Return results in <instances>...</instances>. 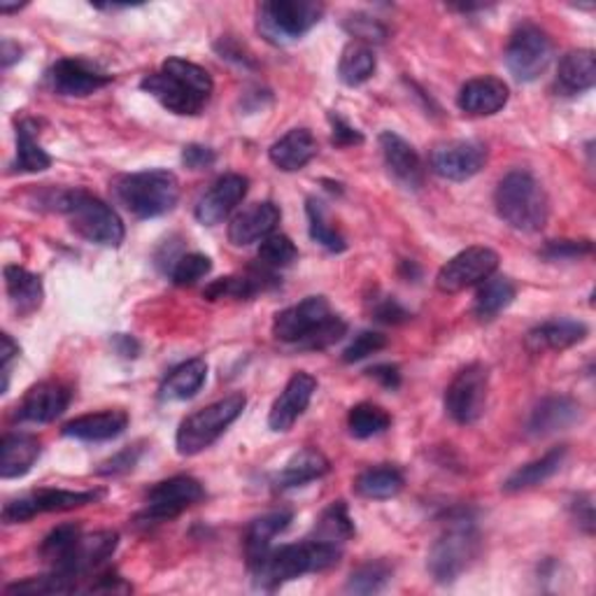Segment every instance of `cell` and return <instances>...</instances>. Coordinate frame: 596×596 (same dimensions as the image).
<instances>
[{
    "label": "cell",
    "instance_id": "obj_29",
    "mask_svg": "<svg viewBox=\"0 0 596 596\" xmlns=\"http://www.w3.org/2000/svg\"><path fill=\"white\" fill-rule=\"evenodd\" d=\"M5 289L17 315H34L45 299L42 280L22 266H5Z\"/></svg>",
    "mask_w": 596,
    "mask_h": 596
},
{
    "label": "cell",
    "instance_id": "obj_11",
    "mask_svg": "<svg viewBox=\"0 0 596 596\" xmlns=\"http://www.w3.org/2000/svg\"><path fill=\"white\" fill-rule=\"evenodd\" d=\"M105 496L103 490H89V492H71V490H40L14 502L5 504L3 508V522L5 524H22L34 520L36 515L42 512H66L83 508L89 504L101 502Z\"/></svg>",
    "mask_w": 596,
    "mask_h": 596
},
{
    "label": "cell",
    "instance_id": "obj_32",
    "mask_svg": "<svg viewBox=\"0 0 596 596\" xmlns=\"http://www.w3.org/2000/svg\"><path fill=\"white\" fill-rule=\"evenodd\" d=\"M292 518L294 515L289 510H276V512L264 515L259 520H254L248 527V534H245L248 567H254V563L270 550L272 538L282 534V531L289 527V522H292Z\"/></svg>",
    "mask_w": 596,
    "mask_h": 596
},
{
    "label": "cell",
    "instance_id": "obj_54",
    "mask_svg": "<svg viewBox=\"0 0 596 596\" xmlns=\"http://www.w3.org/2000/svg\"><path fill=\"white\" fill-rule=\"evenodd\" d=\"M368 378H373L384 390H398L401 386V370L394 364H378L366 370Z\"/></svg>",
    "mask_w": 596,
    "mask_h": 596
},
{
    "label": "cell",
    "instance_id": "obj_9",
    "mask_svg": "<svg viewBox=\"0 0 596 596\" xmlns=\"http://www.w3.org/2000/svg\"><path fill=\"white\" fill-rule=\"evenodd\" d=\"M555 47L543 28L536 24H522L506 47V66L518 83H534L553 63Z\"/></svg>",
    "mask_w": 596,
    "mask_h": 596
},
{
    "label": "cell",
    "instance_id": "obj_1",
    "mask_svg": "<svg viewBox=\"0 0 596 596\" xmlns=\"http://www.w3.org/2000/svg\"><path fill=\"white\" fill-rule=\"evenodd\" d=\"M142 91L164 105L173 115L193 117L201 115L213 96V77L199 63H191L180 56H170L164 61L158 73L148 75L140 83Z\"/></svg>",
    "mask_w": 596,
    "mask_h": 596
},
{
    "label": "cell",
    "instance_id": "obj_20",
    "mask_svg": "<svg viewBox=\"0 0 596 596\" xmlns=\"http://www.w3.org/2000/svg\"><path fill=\"white\" fill-rule=\"evenodd\" d=\"M71 390L61 382H40L24 394L17 415L22 422L34 424H50L68 410L71 406Z\"/></svg>",
    "mask_w": 596,
    "mask_h": 596
},
{
    "label": "cell",
    "instance_id": "obj_45",
    "mask_svg": "<svg viewBox=\"0 0 596 596\" xmlns=\"http://www.w3.org/2000/svg\"><path fill=\"white\" fill-rule=\"evenodd\" d=\"M211 270H213L211 256L191 252V254H182L180 259L175 262V266L170 268V280L175 287H193L203 278L211 276Z\"/></svg>",
    "mask_w": 596,
    "mask_h": 596
},
{
    "label": "cell",
    "instance_id": "obj_19",
    "mask_svg": "<svg viewBox=\"0 0 596 596\" xmlns=\"http://www.w3.org/2000/svg\"><path fill=\"white\" fill-rule=\"evenodd\" d=\"M52 89L59 96H71V99H85L112 83V75L96 71L83 59H61L54 63L50 73Z\"/></svg>",
    "mask_w": 596,
    "mask_h": 596
},
{
    "label": "cell",
    "instance_id": "obj_57",
    "mask_svg": "<svg viewBox=\"0 0 596 596\" xmlns=\"http://www.w3.org/2000/svg\"><path fill=\"white\" fill-rule=\"evenodd\" d=\"M0 343H3V350H0V362H3V370H10L12 359L20 357V345L12 341L10 333L0 335Z\"/></svg>",
    "mask_w": 596,
    "mask_h": 596
},
{
    "label": "cell",
    "instance_id": "obj_10",
    "mask_svg": "<svg viewBox=\"0 0 596 596\" xmlns=\"http://www.w3.org/2000/svg\"><path fill=\"white\" fill-rule=\"evenodd\" d=\"M490 370L482 364L461 368L445 390V410L457 424H475L487 406Z\"/></svg>",
    "mask_w": 596,
    "mask_h": 596
},
{
    "label": "cell",
    "instance_id": "obj_51",
    "mask_svg": "<svg viewBox=\"0 0 596 596\" xmlns=\"http://www.w3.org/2000/svg\"><path fill=\"white\" fill-rule=\"evenodd\" d=\"M370 313H373V317L382 321V325H404V321L410 319V313L392 296L376 299Z\"/></svg>",
    "mask_w": 596,
    "mask_h": 596
},
{
    "label": "cell",
    "instance_id": "obj_4",
    "mask_svg": "<svg viewBox=\"0 0 596 596\" xmlns=\"http://www.w3.org/2000/svg\"><path fill=\"white\" fill-rule=\"evenodd\" d=\"M112 193L126 213L138 219H154L168 215L180 201V182L170 170L128 173L117 177Z\"/></svg>",
    "mask_w": 596,
    "mask_h": 596
},
{
    "label": "cell",
    "instance_id": "obj_12",
    "mask_svg": "<svg viewBox=\"0 0 596 596\" xmlns=\"http://www.w3.org/2000/svg\"><path fill=\"white\" fill-rule=\"evenodd\" d=\"M498 254L490 248H469L453 256L436 276V287L443 294H459L492 278L498 268Z\"/></svg>",
    "mask_w": 596,
    "mask_h": 596
},
{
    "label": "cell",
    "instance_id": "obj_38",
    "mask_svg": "<svg viewBox=\"0 0 596 596\" xmlns=\"http://www.w3.org/2000/svg\"><path fill=\"white\" fill-rule=\"evenodd\" d=\"M518 296L510 278L492 276L485 282H480V289L475 294V315L480 319H494L498 313H504L508 305Z\"/></svg>",
    "mask_w": 596,
    "mask_h": 596
},
{
    "label": "cell",
    "instance_id": "obj_15",
    "mask_svg": "<svg viewBox=\"0 0 596 596\" xmlns=\"http://www.w3.org/2000/svg\"><path fill=\"white\" fill-rule=\"evenodd\" d=\"M250 191V180L245 175L229 173L221 175L213 187L207 189L203 196L196 203V219L203 224V227H215V224L227 219L236 207L245 201Z\"/></svg>",
    "mask_w": 596,
    "mask_h": 596
},
{
    "label": "cell",
    "instance_id": "obj_26",
    "mask_svg": "<svg viewBox=\"0 0 596 596\" xmlns=\"http://www.w3.org/2000/svg\"><path fill=\"white\" fill-rule=\"evenodd\" d=\"M40 441L30 433H5L0 441V478L12 480L26 475L40 459Z\"/></svg>",
    "mask_w": 596,
    "mask_h": 596
},
{
    "label": "cell",
    "instance_id": "obj_2",
    "mask_svg": "<svg viewBox=\"0 0 596 596\" xmlns=\"http://www.w3.org/2000/svg\"><path fill=\"white\" fill-rule=\"evenodd\" d=\"M71 221V229L93 245L119 248L124 240V221L117 211L85 189H63L50 201Z\"/></svg>",
    "mask_w": 596,
    "mask_h": 596
},
{
    "label": "cell",
    "instance_id": "obj_46",
    "mask_svg": "<svg viewBox=\"0 0 596 596\" xmlns=\"http://www.w3.org/2000/svg\"><path fill=\"white\" fill-rule=\"evenodd\" d=\"M347 333V321L338 315H331L329 319L321 321V325L303 338L301 343H296L294 347L305 350V352H319L327 350L331 345H335L338 341H343V335Z\"/></svg>",
    "mask_w": 596,
    "mask_h": 596
},
{
    "label": "cell",
    "instance_id": "obj_17",
    "mask_svg": "<svg viewBox=\"0 0 596 596\" xmlns=\"http://www.w3.org/2000/svg\"><path fill=\"white\" fill-rule=\"evenodd\" d=\"M315 390H317V380L310 373H303V370L294 373L270 408L268 427L278 433L292 429L299 417L308 410Z\"/></svg>",
    "mask_w": 596,
    "mask_h": 596
},
{
    "label": "cell",
    "instance_id": "obj_14",
    "mask_svg": "<svg viewBox=\"0 0 596 596\" xmlns=\"http://www.w3.org/2000/svg\"><path fill=\"white\" fill-rule=\"evenodd\" d=\"M431 170L443 180L464 182L487 164V148L478 140H449L431 152Z\"/></svg>",
    "mask_w": 596,
    "mask_h": 596
},
{
    "label": "cell",
    "instance_id": "obj_36",
    "mask_svg": "<svg viewBox=\"0 0 596 596\" xmlns=\"http://www.w3.org/2000/svg\"><path fill=\"white\" fill-rule=\"evenodd\" d=\"M376 68H378L376 52L370 50L368 45L354 40L345 47L341 54V63H338V77H341V83L347 87H359L373 77Z\"/></svg>",
    "mask_w": 596,
    "mask_h": 596
},
{
    "label": "cell",
    "instance_id": "obj_24",
    "mask_svg": "<svg viewBox=\"0 0 596 596\" xmlns=\"http://www.w3.org/2000/svg\"><path fill=\"white\" fill-rule=\"evenodd\" d=\"M128 429V415L124 410H103L75 417L61 429L63 436L85 441V443H103L122 436Z\"/></svg>",
    "mask_w": 596,
    "mask_h": 596
},
{
    "label": "cell",
    "instance_id": "obj_6",
    "mask_svg": "<svg viewBox=\"0 0 596 596\" xmlns=\"http://www.w3.org/2000/svg\"><path fill=\"white\" fill-rule=\"evenodd\" d=\"M245 406H248V396L236 392L189 415L187 420H182L180 429H177V436H175L177 453L182 457H193L203 453V449L211 447L221 433L227 431L240 415H243Z\"/></svg>",
    "mask_w": 596,
    "mask_h": 596
},
{
    "label": "cell",
    "instance_id": "obj_3",
    "mask_svg": "<svg viewBox=\"0 0 596 596\" xmlns=\"http://www.w3.org/2000/svg\"><path fill=\"white\" fill-rule=\"evenodd\" d=\"M496 213L508 227L534 233L550 217V201L543 185L529 170H510L494 191Z\"/></svg>",
    "mask_w": 596,
    "mask_h": 596
},
{
    "label": "cell",
    "instance_id": "obj_43",
    "mask_svg": "<svg viewBox=\"0 0 596 596\" xmlns=\"http://www.w3.org/2000/svg\"><path fill=\"white\" fill-rule=\"evenodd\" d=\"M308 224H310V238L315 243H319L329 252H345L347 248L345 238L341 236V231L331 227L325 205L315 199H308Z\"/></svg>",
    "mask_w": 596,
    "mask_h": 596
},
{
    "label": "cell",
    "instance_id": "obj_23",
    "mask_svg": "<svg viewBox=\"0 0 596 596\" xmlns=\"http://www.w3.org/2000/svg\"><path fill=\"white\" fill-rule=\"evenodd\" d=\"M580 420V406L569 396H547L531 410L527 433L534 439L553 436L557 431L573 427Z\"/></svg>",
    "mask_w": 596,
    "mask_h": 596
},
{
    "label": "cell",
    "instance_id": "obj_8",
    "mask_svg": "<svg viewBox=\"0 0 596 596\" xmlns=\"http://www.w3.org/2000/svg\"><path fill=\"white\" fill-rule=\"evenodd\" d=\"M252 571V583L256 589L272 592L282 587L284 583H292V580L305 575V573H319L317 569V557L308 541L282 545L278 550H270L250 567Z\"/></svg>",
    "mask_w": 596,
    "mask_h": 596
},
{
    "label": "cell",
    "instance_id": "obj_49",
    "mask_svg": "<svg viewBox=\"0 0 596 596\" xmlns=\"http://www.w3.org/2000/svg\"><path fill=\"white\" fill-rule=\"evenodd\" d=\"M345 30L350 36L357 38V42H364L370 47V42H382L386 38V28L366 14H352L345 20Z\"/></svg>",
    "mask_w": 596,
    "mask_h": 596
},
{
    "label": "cell",
    "instance_id": "obj_27",
    "mask_svg": "<svg viewBox=\"0 0 596 596\" xmlns=\"http://www.w3.org/2000/svg\"><path fill=\"white\" fill-rule=\"evenodd\" d=\"M587 327L583 321L575 319H553V321H543L541 327L531 329L527 335V347L531 352H561L569 350L578 343H583L587 338Z\"/></svg>",
    "mask_w": 596,
    "mask_h": 596
},
{
    "label": "cell",
    "instance_id": "obj_39",
    "mask_svg": "<svg viewBox=\"0 0 596 596\" xmlns=\"http://www.w3.org/2000/svg\"><path fill=\"white\" fill-rule=\"evenodd\" d=\"M268 280H264V268L262 272H252V276H229L219 278L203 289V296L207 301H219V299H236V301H250L259 292H264Z\"/></svg>",
    "mask_w": 596,
    "mask_h": 596
},
{
    "label": "cell",
    "instance_id": "obj_56",
    "mask_svg": "<svg viewBox=\"0 0 596 596\" xmlns=\"http://www.w3.org/2000/svg\"><path fill=\"white\" fill-rule=\"evenodd\" d=\"M112 347H115L117 354H122L124 359H136L140 354V343L134 335H126V333H117L112 338Z\"/></svg>",
    "mask_w": 596,
    "mask_h": 596
},
{
    "label": "cell",
    "instance_id": "obj_58",
    "mask_svg": "<svg viewBox=\"0 0 596 596\" xmlns=\"http://www.w3.org/2000/svg\"><path fill=\"white\" fill-rule=\"evenodd\" d=\"M22 59V50L17 42L12 40H3V52H0V61H3V68H10L14 61Z\"/></svg>",
    "mask_w": 596,
    "mask_h": 596
},
{
    "label": "cell",
    "instance_id": "obj_35",
    "mask_svg": "<svg viewBox=\"0 0 596 596\" xmlns=\"http://www.w3.org/2000/svg\"><path fill=\"white\" fill-rule=\"evenodd\" d=\"M52 166V156L42 150L38 142V122H17V158H14V173H42Z\"/></svg>",
    "mask_w": 596,
    "mask_h": 596
},
{
    "label": "cell",
    "instance_id": "obj_34",
    "mask_svg": "<svg viewBox=\"0 0 596 596\" xmlns=\"http://www.w3.org/2000/svg\"><path fill=\"white\" fill-rule=\"evenodd\" d=\"M404 473L396 466L380 464L370 466V469L357 475V480H354V492L364 498H373V502H384V498H394L404 490Z\"/></svg>",
    "mask_w": 596,
    "mask_h": 596
},
{
    "label": "cell",
    "instance_id": "obj_22",
    "mask_svg": "<svg viewBox=\"0 0 596 596\" xmlns=\"http://www.w3.org/2000/svg\"><path fill=\"white\" fill-rule=\"evenodd\" d=\"M380 150L384 156V166L396 180L408 189H420L424 182V166L420 154L415 152L410 142H406L401 136L384 131L380 136Z\"/></svg>",
    "mask_w": 596,
    "mask_h": 596
},
{
    "label": "cell",
    "instance_id": "obj_40",
    "mask_svg": "<svg viewBox=\"0 0 596 596\" xmlns=\"http://www.w3.org/2000/svg\"><path fill=\"white\" fill-rule=\"evenodd\" d=\"M392 427V417L376 404H357L347 415V429L354 439L366 441Z\"/></svg>",
    "mask_w": 596,
    "mask_h": 596
},
{
    "label": "cell",
    "instance_id": "obj_30",
    "mask_svg": "<svg viewBox=\"0 0 596 596\" xmlns=\"http://www.w3.org/2000/svg\"><path fill=\"white\" fill-rule=\"evenodd\" d=\"M331 469L329 459L319 453L315 447H303L292 459L284 464L280 471L276 485L278 490H294L301 485H308L313 480L325 478Z\"/></svg>",
    "mask_w": 596,
    "mask_h": 596
},
{
    "label": "cell",
    "instance_id": "obj_55",
    "mask_svg": "<svg viewBox=\"0 0 596 596\" xmlns=\"http://www.w3.org/2000/svg\"><path fill=\"white\" fill-rule=\"evenodd\" d=\"M571 510H573V518L578 520V524L583 527L587 534H592L594 531V506H592V496L583 494L578 496L575 502L571 504Z\"/></svg>",
    "mask_w": 596,
    "mask_h": 596
},
{
    "label": "cell",
    "instance_id": "obj_42",
    "mask_svg": "<svg viewBox=\"0 0 596 596\" xmlns=\"http://www.w3.org/2000/svg\"><path fill=\"white\" fill-rule=\"evenodd\" d=\"M83 538V529L77 524H61L56 527L50 536H47L40 545V557L42 561L50 563L52 569L61 567L63 561L71 557V553L75 550L77 541Z\"/></svg>",
    "mask_w": 596,
    "mask_h": 596
},
{
    "label": "cell",
    "instance_id": "obj_47",
    "mask_svg": "<svg viewBox=\"0 0 596 596\" xmlns=\"http://www.w3.org/2000/svg\"><path fill=\"white\" fill-rule=\"evenodd\" d=\"M592 240H547L538 254L547 262H567L587 256L592 254Z\"/></svg>",
    "mask_w": 596,
    "mask_h": 596
},
{
    "label": "cell",
    "instance_id": "obj_52",
    "mask_svg": "<svg viewBox=\"0 0 596 596\" xmlns=\"http://www.w3.org/2000/svg\"><path fill=\"white\" fill-rule=\"evenodd\" d=\"M215 161H217L215 150L205 148V144H187L182 150V164L189 170H207L215 166Z\"/></svg>",
    "mask_w": 596,
    "mask_h": 596
},
{
    "label": "cell",
    "instance_id": "obj_59",
    "mask_svg": "<svg viewBox=\"0 0 596 596\" xmlns=\"http://www.w3.org/2000/svg\"><path fill=\"white\" fill-rule=\"evenodd\" d=\"M24 5H10V3H0V12L10 14V12H20Z\"/></svg>",
    "mask_w": 596,
    "mask_h": 596
},
{
    "label": "cell",
    "instance_id": "obj_48",
    "mask_svg": "<svg viewBox=\"0 0 596 596\" xmlns=\"http://www.w3.org/2000/svg\"><path fill=\"white\" fill-rule=\"evenodd\" d=\"M386 347V335L378 331H362L359 335H354V341L345 347L343 352V362L345 364H357L364 362L370 354H376Z\"/></svg>",
    "mask_w": 596,
    "mask_h": 596
},
{
    "label": "cell",
    "instance_id": "obj_50",
    "mask_svg": "<svg viewBox=\"0 0 596 596\" xmlns=\"http://www.w3.org/2000/svg\"><path fill=\"white\" fill-rule=\"evenodd\" d=\"M140 455H142V447L140 445H131L122 449V453H117L115 457L105 459L99 469H96V475L101 478H119L128 471L136 469V464L140 461Z\"/></svg>",
    "mask_w": 596,
    "mask_h": 596
},
{
    "label": "cell",
    "instance_id": "obj_33",
    "mask_svg": "<svg viewBox=\"0 0 596 596\" xmlns=\"http://www.w3.org/2000/svg\"><path fill=\"white\" fill-rule=\"evenodd\" d=\"M205 380H207L205 359H189L170 370L164 384H161V398L164 401L193 398L203 390Z\"/></svg>",
    "mask_w": 596,
    "mask_h": 596
},
{
    "label": "cell",
    "instance_id": "obj_53",
    "mask_svg": "<svg viewBox=\"0 0 596 596\" xmlns=\"http://www.w3.org/2000/svg\"><path fill=\"white\" fill-rule=\"evenodd\" d=\"M331 126H333L331 140H333L335 148H352V144H362L364 142L362 131H357V128L350 126L343 117L331 115Z\"/></svg>",
    "mask_w": 596,
    "mask_h": 596
},
{
    "label": "cell",
    "instance_id": "obj_44",
    "mask_svg": "<svg viewBox=\"0 0 596 596\" xmlns=\"http://www.w3.org/2000/svg\"><path fill=\"white\" fill-rule=\"evenodd\" d=\"M296 259H299V250L289 236L272 233L266 240H262L259 264L264 270H280V268L292 266Z\"/></svg>",
    "mask_w": 596,
    "mask_h": 596
},
{
    "label": "cell",
    "instance_id": "obj_13",
    "mask_svg": "<svg viewBox=\"0 0 596 596\" xmlns=\"http://www.w3.org/2000/svg\"><path fill=\"white\" fill-rule=\"evenodd\" d=\"M205 498V490L196 478L191 475H175L170 480L158 482L148 494V506L140 515V520L166 522L182 515L187 508L196 506Z\"/></svg>",
    "mask_w": 596,
    "mask_h": 596
},
{
    "label": "cell",
    "instance_id": "obj_25",
    "mask_svg": "<svg viewBox=\"0 0 596 596\" xmlns=\"http://www.w3.org/2000/svg\"><path fill=\"white\" fill-rule=\"evenodd\" d=\"M317 150L319 144L313 131H308V128H292V131L270 144L268 156L276 168L284 173H296L310 164L317 156Z\"/></svg>",
    "mask_w": 596,
    "mask_h": 596
},
{
    "label": "cell",
    "instance_id": "obj_18",
    "mask_svg": "<svg viewBox=\"0 0 596 596\" xmlns=\"http://www.w3.org/2000/svg\"><path fill=\"white\" fill-rule=\"evenodd\" d=\"M280 219V207L272 201H262L243 207L229 224L231 245L248 248L254 243H262V240L276 233Z\"/></svg>",
    "mask_w": 596,
    "mask_h": 596
},
{
    "label": "cell",
    "instance_id": "obj_37",
    "mask_svg": "<svg viewBox=\"0 0 596 596\" xmlns=\"http://www.w3.org/2000/svg\"><path fill=\"white\" fill-rule=\"evenodd\" d=\"M352 536H354V522L350 518L345 502H333L329 508H325V512L319 515V520L310 534V538L335 545L341 547V550Z\"/></svg>",
    "mask_w": 596,
    "mask_h": 596
},
{
    "label": "cell",
    "instance_id": "obj_41",
    "mask_svg": "<svg viewBox=\"0 0 596 596\" xmlns=\"http://www.w3.org/2000/svg\"><path fill=\"white\" fill-rule=\"evenodd\" d=\"M394 575V569L390 561L376 559V561H366L359 569H354L347 578L345 589L352 594H378L382 592Z\"/></svg>",
    "mask_w": 596,
    "mask_h": 596
},
{
    "label": "cell",
    "instance_id": "obj_16",
    "mask_svg": "<svg viewBox=\"0 0 596 596\" xmlns=\"http://www.w3.org/2000/svg\"><path fill=\"white\" fill-rule=\"evenodd\" d=\"M331 315V305L325 296H308L305 301L292 305V308L276 315V319H272V335H276L280 343L296 345Z\"/></svg>",
    "mask_w": 596,
    "mask_h": 596
},
{
    "label": "cell",
    "instance_id": "obj_31",
    "mask_svg": "<svg viewBox=\"0 0 596 596\" xmlns=\"http://www.w3.org/2000/svg\"><path fill=\"white\" fill-rule=\"evenodd\" d=\"M563 459H567V447L563 445L553 447L550 453H545L541 459L529 461L522 466V469L510 473L508 480L504 482V492L518 494V492L543 485L545 480H550L561 469Z\"/></svg>",
    "mask_w": 596,
    "mask_h": 596
},
{
    "label": "cell",
    "instance_id": "obj_28",
    "mask_svg": "<svg viewBox=\"0 0 596 596\" xmlns=\"http://www.w3.org/2000/svg\"><path fill=\"white\" fill-rule=\"evenodd\" d=\"M596 85V61L592 50H573L563 54L557 68V89L563 96L589 91Z\"/></svg>",
    "mask_w": 596,
    "mask_h": 596
},
{
    "label": "cell",
    "instance_id": "obj_7",
    "mask_svg": "<svg viewBox=\"0 0 596 596\" xmlns=\"http://www.w3.org/2000/svg\"><path fill=\"white\" fill-rule=\"evenodd\" d=\"M325 5L310 0H270L256 8V28L272 45L303 38L319 24Z\"/></svg>",
    "mask_w": 596,
    "mask_h": 596
},
{
    "label": "cell",
    "instance_id": "obj_5",
    "mask_svg": "<svg viewBox=\"0 0 596 596\" xmlns=\"http://www.w3.org/2000/svg\"><path fill=\"white\" fill-rule=\"evenodd\" d=\"M480 553V534L469 515L453 518L443 529L429 550V573L439 583H455V580L471 567Z\"/></svg>",
    "mask_w": 596,
    "mask_h": 596
},
{
    "label": "cell",
    "instance_id": "obj_21",
    "mask_svg": "<svg viewBox=\"0 0 596 596\" xmlns=\"http://www.w3.org/2000/svg\"><path fill=\"white\" fill-rule=\"evenodd\" d=\"M510 99V89L498 77H475L459 91V110L471 117H490L504 110Z\"/></svg>",
    "mask_w": 596,
    "mask_h": 596
}]
</instances>
